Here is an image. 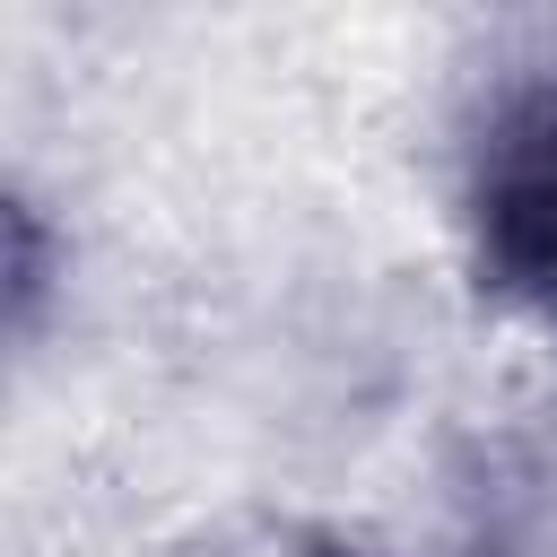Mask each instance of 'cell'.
I'll list each match as a JSON object with an SVG mask.
<instances>
[{"instance_id":"obj_1","label":"cell","mask_w":557,"mask_h":557,"mask_svg":"<svg viewBox=\"0 0 557 557\" xmlns=\"http://www.w3.org/2000/svg\"><path fill=\"white\" fill-rule=\"evenodd\" d=\"M470 261L479 287L557 331V87L522 96L470 174Z\"/></svg>"},{"instance_id":"obj_2","label":"cell","mask_w":557,"mask_h":557,"mask_svg":"<svg viewBox=\"0 0 557 557\" xmlns=\"http://www.w3.org/2000/svg\"><path fill=\"white\" fill-rule=\"evenodd\" d=\"M0 226H9V322L35 331V313H44V296H52V261H61V244H52V226H44L35 200H9Z\"/></svg>"},{"instance_id":"obj_3","label":"cell","mask_w":557,"mask_h":557,"mask_svg":"<svg viewBox=\"0 0 557 557\" xmlns=\"http://www.w3.org/2000/svg\"><path fill=\"white\" fill-rule=\"evenodd\" d=\"M322 557H339V548H322Z\"/></svg>"}]
</instances>
